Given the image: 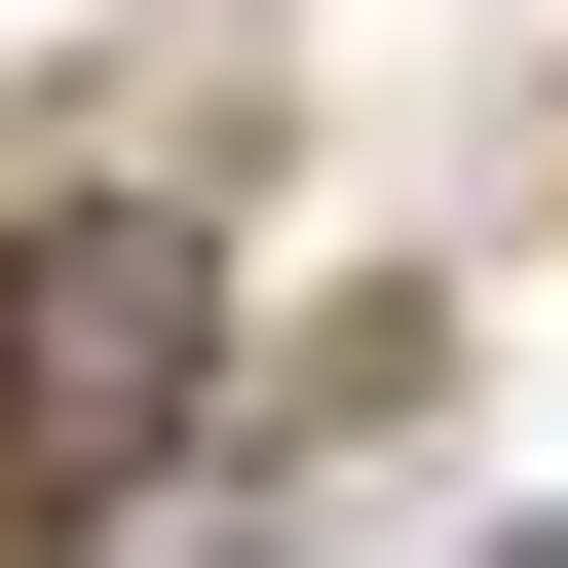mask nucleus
I'll return each mask as SVG.
<instances>
[{
	"label": "nucleus",
	"mask_w": 568,
	"mask_h": 568,
	"mask_svg": "<svg viewBox=\"0 0 568 568\" xmlns=\"http://www.w3.org/2000/svg\"><path fill=\"white\" fill-rule=\"evenodd\" d=\"M190 379H227V265L190 227H39L0 265V493H152Z\"/></svg>",
	"instance_id": "obj_1"
}]
</instances>
